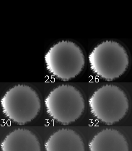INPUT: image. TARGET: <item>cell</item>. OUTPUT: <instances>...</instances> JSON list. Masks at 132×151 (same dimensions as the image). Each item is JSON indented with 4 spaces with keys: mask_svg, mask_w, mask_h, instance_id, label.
<instances>
[{
    "mask_svg": "<svg viewBox=\"0 0 132 151\" xmlns=\"http://www.w3.org/2000/svg\"><path fill=\"white\" fill-rule=\"evenodd\" d=\"M89 105L92 114L107 125L120 121L129 107L124 91L113 85H105L96 90L89 98Z\"/></svg>",
    "mask_w": 132,
    "mask_h": 151,
    "instance_id": "obj_4",
    "label": "cell"
},
{
    "mask_svg": "<svg viewBox=\"0 0 132 151\" xmlns=\"http://www.w3.org/2000/svg\"><path fill=\"white\" fill-rule=\"evenodd\" d=\"M45 62L48 72L63 81L77 76L85 64L82 50L70 41H62L52 45L45 54Z\"/></svg>",
    "mask_w": 132,
    "mask_h": 151,
    "instance_id": "obj_2",
    "label": "cell"
},
{
    "mask_svg": "<svg viewBox=\"0 0 132 151\" xmlns=\"http://www.w3.org/2000/svg\"><path fill=\"white\" fill-rule=\"evenodd\" d=\"M4 114L10 121L24 125L33 120L41 109V100L30 86L18 85L10 88L1 100Z\"/></svg>",
    "mask_w": 132,
    "mask_h": 151,
    "instance_id": "obj_3",
    "label": "cell"
},
{
    "mask_svg": "<svg viewBox=\"0 0 132 151\" xmlns=\"http://www.w3.org/2000/svg\"><path fill=\"white\" fill-rule=\"evenodd\" d=\"M90 151H129L126 138L120 132L105 129L92 138L89 144Z\"/></svg>",
    "mask_w": 132,
    "mask_h": 151,
    "instance_id": "obj_8",
    "label": "cell"
},
{
    "mask_svg": "<svg viewBox=\"0 0 132 151\" xmlns=\"http://www.w3.org/2000/svg\"><path fill=\"white\" fill-rule=\"evenodd\" d=\"M89 62L92 72L107 81L121 76L129 64L126 50L114 41L102 42L96 46L89 54Z\"/></svg>",
    "mask_w": 132,
    "mask_h": 151,
    "instance_id": "obj_1",
    "label": "cell"
},
{
    "mask_svg": "<svg viewBox=\"0 0 132 151\" xmlns=\"http://www.w3.org/2000/svg\"><path fill=\"white\" fill-rule=\"evenodd\" d=\"M45 148L46 151H85V145L74 130L61 129L50 136Z\"/></svg>",
    "mask_w": 132,
    "mask_h": 151,
    "instance_id": "obj_7",
    "label": "cell"
},
{
    "mask_svg": "<svg viewBox=\"0 0 132 151\" xmlns=\"http://www.w3.org/2000/svg\"><path fill=\"white\" fill-rule=\"evenodd\" d=\"M45 105L48 114L63 125L77 120L85 107L80 91L69 85H61L52 90L45 98Z\"/></svg>",
    "mask_w": 132,
    "mask_h": 151,
    "instance_id": "obj_5",
    "label": "cell"
},
{
    "mask_svg": "<svg viewBox=\"0 0 132 151\" xmlns=\"http://www.w3.org/2000/svg\"><path fill=\"white\" fill-rule=\"evenodd\" d=\"M2 151H41L38 138L32 131L17 129L6 136L1 144Z\"/></svg>",
    "mask_w": 132,
    "mask_h": 151,
    "instance_id": "obj_6",
    "label": "cell"
}]
</instances>
